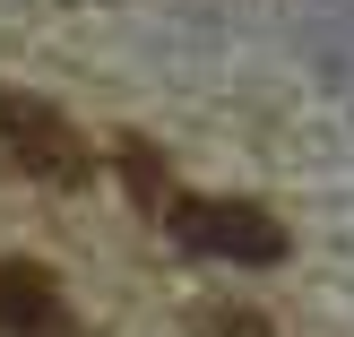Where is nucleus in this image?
I'll return each instance as SVG.
<instances>
[{"mask_svg": "<svg viewBox=\"0 0 354 337\" xmlns=\"http://www.w3.org/2000/svg\"><path fill=\"white\" fill-rule=\"evenodd\" d=\"M0 337H69V303L52 268L0 259Z\"/></svg>", "mask_w": 354, "mask_h": 337, "instance_id": "obj_3", "label": "nucleus"}, {"mask_svg": "<svg viewBox=\"0 0 354 337\" xmlns=\"http://www.w3.org/2000/svg\"><path fill=\"white\" fill-rule=\"evenodd\" d=\"M190 337H268V320L242 311V303H216V311H199V329H190Z\"/></svg>", "mask_w": 354, "mask_h": 337, "instance_id": "obj_4", "label": "nucleus"}, {"mask_svg": "<svg viewBox=\"0 0 354 337\" xmlns=\"http://www.w3.org/2000/svg\"><path fill=\"white\" fill-rule=\"evenodd\" d=\"M0 156H9L17 173H35V182H78L86 173L78 130H69L44 95H17V86H0Z\"/></svg>", "mask_w": 354, "mask_h": 337, "instance_id": "obj_1", "label": "nucleus"}, {"mask_svg": "<svg viewBox=\"0 0 354 337\" xmlns=\"http://www.w3.org/2000/svg\"><path fill=\"white\" fill-rule=\"evenodd\" d=\"M173 234H182L190 251L242 259V268L286 259V225H277L268 208H251V199H173Z\"/></svg>", "mask_w": 354, "mask_h": 337, "instance_id": "obj_2", "label": "nucleus"}]
</instances>
